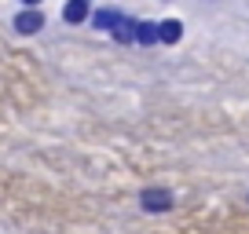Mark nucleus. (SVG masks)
<instances>
[{
	"label": "nucleus",
	"instance_id": "obj_2",
	"mask_svg": "<svg viewBox=\"0 0 249 234\" xmlns=\"http://www.w3.org/2000/svg\"><path fill=\"white\" fill-rule=\"evenodd\" d=\"M15 30L30 37V33L44 30V15H40L37 8H22V11H18V15H15Z\"/></svg>",
	"mask_w": 249,
	"mask_h": 234
},
{
	"label": "nucleus",
	"instance_id": "obj_3",
	"mask_svg": "<svg viewBox=\"0 0 249 234\" xmlns=\"http://www.w3.org/2000/svg\"><path fill=\"white\" fill-rule=\"evenodd\" d=\"M88 15H92L88 0H66V8H62V22H70V26H81Z\"/></svg>",
	"mask_w": 249,
	"mask_h": 234
},
{
	"label": "nucleus",
	"instance_id": "obj_1",
	"mask_svg": "<svg viewBox=\"0 0 249 234\" xmlns=\"http://www.w3.org/2000/svg\"><path fill=\"white\" fill-rule=\"evenodd\" d=\"M172 190H165V187H150V190H143L140 194V205L147 212H165V209H172Z\"/></svg>",
	"mask_w": 249,
	"mask_h": 234
},
{
	"label": "nucleus",
	"instance_id": "obj_6",
	"mask_svg": "<svg viewBox=\"0 0 249 234\" xmlns=\"http://www.w3.org/2000/svg\"><path fill=\"white\" fill-rule=\"evenodd\" d=\"M136 26H140V22H132V18H117V26H114V37L117 40H136Z\"/></svg>",
	"mask_w": 249,
	"mask_h": 234
},
{
	"label": "nucleus",
	"instance_id": "obj_7",
	"mask_svg": "<svg viewBox=\"0 0 249 234\" xmlns=\"http://www.w3.org/2000/svg\"><path fill=\"white\" fill-rule=\"evenodd\" d=\"M117 18H121V15H117V11H99V15H95V26H99V30H110V26H117Z\"/></svg>",
	"mask_w": 249,
	"mask_h": 234
},
{
	"label": "nucleus",
	"instance_id": "obj_4",
	"mask_svg": "<svg viewBox=\"0 0 249 234\" xmlns=\"http://www.w3.org/2000/svg\"><path fill=\"white\" fill-rule=\"evenodd\" d=\"M158 30H161V44H179V37H183L179 18H165V22H158Z\"/></svg>",
	"mask_w": 249,
	"mask_h": 234
},
{
	"label": "nucleus",
	"instance_id": "obj_8",
	"mask_svg": "<svg viewBox=\"0 0 249 234\" xmlns=\"http://www.w3.org/2000/svg\"><path fill=\"white\" fill-rule=\"evenodd\" d=\"M22 4H26V8H37V4H40V0H22Z\"/></svg>",
	"mask_w": 249,
	"mask_h": 234
},
{
	"label": "nucleus",
	"instance_id": "obj_5",
	"mask_svg": "<svg viewBox=\"0 0 249 234\" xmlns=\"http://www.w3.org/2000/svg\"><path fill=\"white\" fill-rule=\"evenodd\" d=\"M136 40H140L143 48L158 44V40H161V30H158V22H147V18H143V22L136 26Z\"/></svg>",
	"mask_w": 249,
	"mask_h": 234
}]
</instances>
